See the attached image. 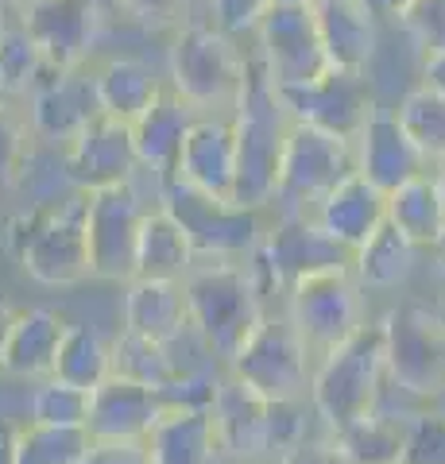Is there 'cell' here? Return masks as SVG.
Masks as SVG:
<instances>
[{
  "label": "cell",
  "mask_w": 445,
  "mask_h": 464,
  "mask_svg": "<svg viewBox=\"0 0 445 464\" xmlns=\"http://www.w3.org/2000/svg\"><path fill=\"white\" fill-rule=\"evenodd\" d=\"M237 136V206L248 209H267L276 198V179H279V155L286 132H291V116H286L279 90L264 74L260 58L248 47V74H244V90L237 109L228 112Z\"/></svg>",
  "instance_id": "1"
},
{
  "label": "cell",
  "mask_w": 445,
  "mask_h": 464,
  "mask_svg": "<svg viewBox=\"0 0 445 464\" xmlns=\"http://www.w3.org/2000/svg\"><path fill=\"white\" fill-rule=\"evenodd\" d=\"M244 74H248V47H240V39L218 32L206 20H186L175 27L167 47V85L202 116L233 112Z\"/></svg>",
  "instance_id": "2"
},
{
  "label": "cell",
  "mask_w": 445,
  "mask_h": 464,
  "mask_svg": "<svg viewBox=\"0 0 445 464\" xmlns=\"http://www.w3.org/2000/svg\"><path fill=\"white\" fill-rule=\"evenodd\" d=\"M182 295L190 325L209 341V348L221 356V364H228L240 353V344L252 337V329L267 314V302L252 279L248 259L244 264L198 259L190 275L182 279Z\"/></svg>",
  "instance_id": "3"
},
{
  "label": "cell",
  "mask_w": 445,
  "mask_h": 464,
  "mask_svg": "<svg viewBox=\"0 0 445 464\" xmlns=\"http://www.w3.org/2000/svg\"><path fill=\"white\" fill-rule=\"evenodd\" d=\"M306 402H267L233 375H221L209 418L218 430L221 460L276 464L295 441L306 438Z\"/></svg>",
  "instance_id": "4"
},
{
  "label": "cell",
  "mask_w": 445,
  "mask_h": 464,
  "mask_svg": "<svg viewBox=\"0 0 445 464\" xmlns=\"http://www.w3.org/2000/svg\"><path fill=\"white\" fill-rule=\"evenodd\" d=\"M387 380V356H383V329L380 317L364 322L349 341L318 356L310 375V411L322 422V430H341L364 418L376 402L380 387Z\"/></svg>",
  "instance_id": "5"
},
{
  "label": "cell",
  "mask_w": 445,
  "mask_h": 464,
  "mask_svg": "<svg viewBox=\"0 0 445 464\" xmlns=\"http://www.w3.org/2000/svg\"><path fill=\"white\" fill-rule=\"evenodd\" d=\"M8 248L20 271L39 286H78L90 279L85 248V194L66 198L54 209H20L8 225Z\"/></svg>",
  "instance_id": "6"
},
{
  "label": "cell",
  "mask_w": 445,
  "mask_h": 464,
  "mask_svg": "<svg viewBox=\"0 0 445 464\" xmlns=\"http://www.w3.org/2000/svg\"><path fill=\"white\" fill-rule=\"evenodd\" d=\"M160 209L175 217V225L186 232L194 248V259H213V264H244L264 244L267 209H248L237 201L209 198L179 179L163 182Z\"/></svg>",
  "instance_id": "7"
},
{
  "label": "cell",
  "mask_w": 445,
  "mask_h": 464,
  "mask_svg": "<svg viewBox=\"0 0 445 464\" xmlns=\"http://www.w3.org/2000/svg\"><path fill=\"white\" fill-rule=\"evenodd\" d=\"M356 174V151L349 136L325 132L314 124L291 121L283 155H279V179L276 198H271V217H310L314 206L337 186Z\"/></svg>",
  "instance_id": "8"
},
{
  "label": "cell",
  "mask_w": 445,
  "mask_h": 464,
  "mask_svg": "<svg viewBox=\"0 0 445 464\" xmlns=\"http://www.w3.org/2000/svg\"><path fill=\"white\" fill-rule=\"evenodd\" d=\"M260 295H286L295 283L325 271H353V252L325 237L314 217H271L264 244L248 259Z\"/></svg>",
  "instance_id": "9"
},
{
  "label": "cell",
  "mask_w": 445,
  "mask_h": 464,
  "mask_svg": "<svg viewBox=\"0 0 445 464\" xmlns=\"http://www.w3.org/2000/svg\"><path fill=\"white\" fill-rule=\"evenodd\" d=\"M314 364L318 360L298 337V329L283 314H264V322L252 329V337L240 344L225 372L267 402H306Z\"/></svg>",
  "instance_id": "10"
},
{
  "label": "cell",
  "mask_w": 445,
  "mask_h": 464,
  "mask_svg": "<svg viewBox=\"0 0 445 464\" xmlns=\"http://www.w3.org/2000/svg\"><path fill=\"white\" fill-rule=\"evenodd\" d=\"M387 380L434 406H445V325L438 310L395 306L380 317Z\"/></svg>",
  "instance_id": "11"
},
{
  "label": "cell",
  "mask_w": 445,
  "mask_h": 464,
  "mask_svg": "<svg viewBox=\"0 0 445 464\" xmlns=\"http://www.w3.org/2000/svg\"><path fill=\"white\" fill-rule=\"evenodd\" d=\"M283 317L298 329V337L306 341L314 360H318L368 322L364 290L353 279V271L314 275V279L295 283L283 295Z\"/></svg>",
  "instance_id": "12"
},
{
  "label": "cell",
  "mask_w": 445,
  "mask_h": 464,
  "mask_svg": "<svg viewBox=\"0 0 445 464\" xmlns=\"http://www.w3.org/2000/svg\"><path fill=\"white\" fill-rule=\"evenodd\" d=\"M151 206L132 182L85 194V248H90V279L128 283L136 275V240L143 213Z\"/></svg>",
  "instance_id": "13"
},
{
  "label": "cell",
  "mask_w": 445,
  "mask_h": 464,
  "mask_svg": "<svg viewBox=\"0 0 445 464\" xmlns=\"http://www.w3.org/2000/svg\"><path fill=\"white\" fill-rule=\"evenodd\" d=\"M24 105H27L24 121H27L32 140L66 151L102 116L93 63L70 66V70H47L43 82L24 97Z\"/></svg>",
  "instance_id": "14"
},
{
  "label": "cell",
  "mask_w": 445,
  "mask_h": 464,
  "mask_svg": "<svg viewBox=\"0 0 445 464\" xmlns=\"http://www.w3.org/2000/svg\"><path fill=\"white\" fill-rule=\"evenodd\" d=\"M252 54L260 58L264 74L271 78L276 90L314 82L329 70L314 8H276L271 5L252 35Z\"/></svg>",
  "instance_id": "15"
},
{
  "label": "cell",
  "mask_w": 445,
  "mask_h": 464,
  "mask_svg": "<svg viewBox=\"0 0 445 464\" xmlns=\"http://www.w3.org/2000/svg\"><path fill=\"white\" fill-rule=\"evenodd\" d=\"M279 101H283V109H286L291 121L325 128V132H337V136H349V140L361 132L364 116L372 112V105H376L364 74L334 70V66L314 82L279 90Z\"/></svg>",
  "instance_id": "16"
},
{
  "label": "cell",
  "mask_w": 445,
  "mask_h": 464,
  "mask_svg": "<svg viewBox=\"0 0 445 464\" xmlns=\"http://www.w3.org/2000/svg\"><path fill=\"white\" fill-rule=\"evenodd\" d=\"M24 27L39 43L51 70H70L93 63V47L102 39V16L90 0H32L20 8Z\"/></svg>",
  "instance_id": "17"
},
{
  "label": "cell",
  "mask_w": 445,
  "mask_h": 464,
  "mask_svg": "<svg viewBox=\"0 0 445 464\" xmlns=\"http://www.w3.org/2000/svg\"><path fill=\"white\" fill-rule=\"evenodd\" d=\"M353 151H356V174L368 179L383 194H392L395 186L411 182L414 174L430 170L426 155L414 148V140L407 136V128L399 124L392 105H372L361 132L353 136Z\"/></svg>",
  "instance_id": "18"
},
{
  "label": "cell",
  "mask_w": 445,
  "mask_h": 464,
  "mask_svg": "<svg viewBox=\"0 0 445 464\" xmlns=\"http://www.w3.org/2000/svg\"><path fill=\"white\" fill-rule=\"evenodd\" d=\"M66 167L82 194L109 190V186H128L140 170L132 124L112 121V116H97L66 148Z\"/></svg>",
  "instance_id": "19"
},
{
  "label": "cell",
  "mask_w": 445,
  "mask_h": 464,
  "mask_svg": "<svg viewBox=\"0 0 445 464\" xmlns=\"http://www.w3.org/2000/svg\"><path fill=\"white\" fill-rule=\"evenodd\" d=\"M167 411L155 387L112 372L90 391V414H85V433L93 441H140L155 430Z\"/></svg>",
  "instance_id": "20"
},
{
  "label": "cell",
  "mask_w": 445,
  "mask_h": 464,
  "mask_svg": "<svg viewBox=\"0 0 445 464\" xmlns=\"http://www.w3.org/2000/svg\"><path fill=\"white\" fill-rule=\"evenodd\" d=\"M186 186L202 190L209 198L233 201L237 194V136L228 116H198L190 136L182 140L175 174Z\"/></svg>",
  "instance_id": "21"
},
{
  "label": "cell",
  "mask_w": 445,
  "mask_h": 464,
  "mask_svg": "<svg viewBox=\"0 0 445 464\" xmlns=\"http://www.w3.org/2000/svg\"><path fill=\"white\" fill-rule=\"evenodd\" d=\"M314 20H318V35H322L329 66L364 74L372 54L380 51L383 24L376 16H368L361 0H318L314 5Z\"/></svg>",
  "instance_id": "22"
},
{
  "label": "cell",
  "mask_w": 445,
  "mask_h": 464,
  "mask_svg": "<svg viewBox=\"0 0 445 464\" xmlns=\"http://www.w3.org/2000/svg\"><path fill=\"white\" fill-rule=\"evenodd\" d=\"M314 221L325 237H334L341 248L356 252L361 244L387 221V194L376 190L361 174H349L337 190H329L318 206H314Z\"/></svg>",
  "instance_id": "23"
},
{
  "label": "cell",
  "mask_w": 445,
  "mask_h": 464,
  "mask_svg": "<svg viewBox=\"0 0 445 464\" xmlns=\"http://www.w3.org/2000/svg\"><path fill=\"white\" fill-rule=\"evenodd\" d=\"M93 78H97L102 116H112V121H124V124H136L167 85V78L140 54L93 58Z\"/></svg>",
  "instance_id": "24"
},
{
  "label": "cell",
  "mask_w": 445,
  "mask_h": 464,
  "mask_svg": "<svg viewBox=\"0 0 445 464\" xmlns=\"http://www.w3.org/2000/svg\"><path fill=\"white\" fill-rule=\"evenodd\" d=\"M198 112L190 101L179 97L170 85H163V93L151 101V109L132 124L136 136V155L143 170H155L160 179H170L182 151V140L190 136V128L198 121Z\"/></svg>",
  "instance_id": "25"
},
{
  "label": "cell",
  "mask_w": 445,
  "mask_h": 464,
  "mask_svg": "<svg viewBox=\"0 0 445 464\" xmlns=\"http://www.w3.org/2000/svg\"><path fill=\"white\" fill-rule=\"evenodd\" d=\"M66 317L51 306H32V310H16L12 322L5 356H0V375L12 380H47L54 368V353L66 333Z\"/></svg>",
  "instance_id": "26"
},
{
  "label": "cell",
  "mask_w": 445,
  "mask_h": 464,
  "mask_svg": "<svg viewBox=\"0 0 445 464\" xmlns=\"http://www.w3.org/2000/svg\"><path fill=\"white\" fill-rule=\"evenodd\" d=\"M121 329L136 333L148 341H170L175 333L190 322L186 317V295L182 283L167 279H128L124 298H121Z\"/></svg>",
  "instance_id": "27"
},
{
  "label": "cell",
  "mask_w": 445,
  "mask_h": 464,
  "mask_svg": "<svg viewBox=\"0 0 445 464\" xmlns=\"http://www.w3.org/2000/svg\"><path fill=\"white\" fill-rule=\"evenodd\" d=\"M426 252L414 248V244L399 232L395 225H380L372 237L353 252V279L361 283V290L368 295H387V290H399L411 283V275L419 271V259Z\"/></svg>",
  "instance_id": "28"
},
{
  "label": "cell",
  "mask_w": 445,
  "mask_h": 464,
  "mask_svg": "<svg viewBox=\"0 0 445 464\" xmlns=\"http://www.w3.org/2000/svg\"><path fill=\"white\" fill-rule=\"evenodd\" d=\"M387 225H395L414 248H422V252L441 248L445 225H441V190H438L434 167L414 174L411 182L395 186V190L387 194Z\"/></svg>",
  "instance_id": "29"
},
{
  "label": "cell",
  "mask_w": 445,
  "mask_h": 464,
  "mask_svg": "<svg viewBox=\"0 0 445 464\" xmlns=\"http://www.w3.org/2000/svg\"><path fill=\"white\" fill-rule=\"evenodd\" d=\"M151 464H221L209 411H167L148 433Z\"/></svg>",
  "instance_id": "30"
},
{
  "label": "cell",
  "mask_w": 445,
  "mask_h": 464,
  "mask_svg": "<svg viewBox=\"0 0 445 464\" xmlns=\"http://www.w3.org/2000/svg\"><path fill=\"white\" fill-rule=\"evenodd\" d=\"M198 264L194 248L186 240V232L175 225V217L167 209L151 206L143 213L140 225V240H136V275L132 279H167V283H182L190 267Z\"/></svg>",
  "instance_id": "31"
},
{
  "label": "cell",
  "mask_w": 445,
  "mask_h": 464,
  "mask_svg": "<svg viewBox=\"0 0 445 464\" xmlns=\"http://www.w3.org/2000/svg\"><path fill=\"white\" fill-rule=\"evenodd\" d=\"M12 190H20L24 198V209H54L63 206L66 198L82 194L74 179H70V167H66V151L63 148H51V143H39L32 140L27 151L20 159V170L12 179Z\"/></svg>",
  "instance_id": "32"
},
{
  "label": "cell",
  "mask_w": 445,
  "mask_h": 464,
  "mask_svg": "<svg viewBox=\"0 0 445 464\" xmlns=\"http://www.w3.org/2000/svg\"><path fill=\"white\" fill-rule=\"evenodd\" d=\"M51 375L82 391H93L97 383L112 375V341H105L93 325L70 322L59 341V353H54Z\"/></svg>",
  "instance_id": "33"
},
{
  "label": "cell",
  "mask_w": 445,
  "mask_h": 464,
  "mask_svg": "<svg viewBox=\"0 0 445 464\" xmlns=\"http://www.w3.org/2000/svg\"><path fill=\"white\" fill-rule=\"evenodd\" d=\"M47 58H43L39 43L32 39V32L24 27L20 20V8L16 16L8 20V27L0 32V82H5V90L12 101H24L27 93L35 90L47 74Z\"/></svg>",
  "instance_id": "34"
},
{
  "label": "cell",
  "mask_w": 445,
  "mask_h": 464,
  "mask_svg": "<svg viewBox=\"0 0 445 464\" xmlns=\"http://www.w3.org/2000/svg\"><path fill=\"white\" fill-rule=\"evenodd\" d=\"M395 116L407 128V136L414 140V148L426 155L430 167L445 163V97L414 85L395 101Z\"/></svg>",
  "instance_id": "35"
},
{
  "label": "cell",
  "mask_w": 445,
  "mask_h": 464,
  "mask_svg": "<svg viewBox=\"0 0 445 464\" xmlns=\"http://www.w3.org/2000/svg\"><path fill=\"white\" fill-rule=\"evenodd\" d=\"M334 438L353 464H399L403 457V426L383 422L380 414L356 418V422L334 430Z\"/></svg>",
  "instance_id": "36"
},
{
  "label": "cell",
  "mask_w": 445,
  "mask_h": 464,
  "mask_svg": "<svg viewBox=\"0 0 445 464\" xmlns=\"http://www.w3.org/2000/svg\"><path fill=\"white\" fill-rule=\"evenodd\" d=\"M90 449L82 426H24L16 464H78Z\"/></svg>",
  "instance_id": "37"
},
{
  "label": "cell",
  "mask_w": 445,
  "mask_h": 464,
  "mask_svg": "<svg viewBox=\"0 0 445 464\" xmlns=\"http://www.w3.org/2000/svg\"><path fill=\"white\" fill-rule=\"evenodd\" d=\"M90 414V391L47 375L32 387V422L27 426H82Z\"/></svg>",
  "instance_id": "38"
},
{
  "label": "cell",
  "mask_w": 445,
  "mask_h": 464,
  "mask_svg": "<svg viewBox=\"0 0 445 464\" xmlns=\"http://www.w3.org/2000/svg\"><path fill=\"white\" fill-rule=\"evenodd\" d=\"M112 372L124 375V380H136L143 387H155V391L170 380L163 344L136 337V333H124V329H121V337L112 341Z\"/></svg>",
  "instance_id": "39"
},
{
  "label": "cell",
  "mask_w": 445,
  "mask_h": 464,
  "mask_svg": "<svg viewBox=\"0 0 445 464\" xmlns=\"http://www.w3.org/2000/svg\"><path fill=\"white\" fill-rule=\"evenodd\" d=\"M399 464H445V411L426 406L403 426V457Z\"/></svg>",
  "instance_id": "40"
},
{
  "label": "cell",
  "mask_w": 445,
  "mask_h": 464,
  "mask_svg": "<svg viewBox=\"0 0 445 464\" xmlns=\"http://www.w3.org/2000/svg\"><path fill=\"white\" fill-rule=\"evenodd\" d=\"M395 32L419 51V58L445 51V0H414L395 20Z\"/></svg>",
  "instance_id": "41"
},
{
  "label": "cell",
  "mask_w": 445,
  "mask_h": 464,
  "mask_svg": "<svg viewBox=\"0 0 445 464\" xmlns=\"http://www.w3.org/2000/svg\"><path fill=\"white\" fill-rule=\"evenodd\" d=\"M271 8V0H206V24H213L218 32L233 35V39H252L260 27L264 12Z\"/></svg>",
  "instance_id": "42"
},
{
  "label": "cell",
  "mask_w": 445,
  "mask_h": 464,
  "mask_svg": "<svg viewBox=\"0 0 445 464\" xmlns=\"http://www.w3.org/2000/svg\"><path fill=\"white\" fill-rule=\"evenodd\" d=\"M221 375H175V380H167L160 387L163 411H209Z\"/></svg>",
  "instance_id": "43"
},
{
  "label": "cell",
  "mask_w": 445,
  "mask_h": 464,
  "mask_svg": "<svg viewBox=\"0 0 445 464\" xmlns=\"http://www.w3.org/2000/svg\"><path fill=\"white\" fill-rule=\"evenodd\" d=\"M27 143H32V132H27L24 112H16V105L0 109V190H12Z\"/></svg>",
  "instance_id": "44"
},
{
  "label": "cell",
  "mask_w": 445,
  "mask_h": 464,
  "mask_svg": "<svg viewBox=\"0 0 445 464\" xmlns=\"http://www.w3.org/2000/svg\"><path fill=\"white\" fill-rule=\"evenodd\" d=\"M121 16L140 32H175L186 24V0H121Z\"/></svg>",
  "instance_id": "45"
},
{
  "label": "cell",
  "mask_w": 445,
  "mask_h": 464,
  "mask_svg": "<svg viewBox=\"0 0 445 464\" xmlns=\"http://www.w3.org/2000/svg\"><path fill=\"white\" fill-rule=\"evenodd\" d=\"M276 464H353V460L341 453L334 433L322 430V433H306L303 441H295Z\"/></svg>",
  "instance_id": "46"
},
{
  "label": "cell",
  "mask_w": 445,
  "mask_h": 464,
  "mask_svg": "<svg viewBox=\"0 0 445 464\" xmlns=\"http://www.w3.org/2000/svg\"><path fill=\"white\" fill-rule=\"evenodd\" d=\"M78 464H151V449L148 438L140 441H93Z\"/></svg>",
  "instance_id": "47"
},
{
  "label": "cell",
  "mask_w": 445,
  "mask_h": 464,
  "mask_svg": "<svg viewBox=\"0 0 445 464\" xmlns=\"http://www.w3.org/2000/svg\"><path fill=\"white\" fill-rule=\"evenodd\" d=\"M419 85L434 90L445 97V51H434V54H422L419 58Z\"/></svg>",
  "instance_id": "48"
},
{
  "label": "cell",
  "mask_w": 445,
  "mask_h": 464,
  "mask_svg": "<svg viewBox=\"0 0 445 464\" xmlns=\"http://www.w3.org/2000/svg\"><path fill=\"white\" fill-rule=\"evenodd\" d=\"M361 5H364L368 16H376V20L387 27V24H395L399 16H403V12L414 5V0H361Z\"/></svg>",
  "instance_id": "49"
},
{
  "label": "cell",
  "mask_w": 445,
  "mask_h": 464,
  "mask_svg": "<svg viewBox=\"0 0 445 464\" xmlns=\"http://www.w3.org/2000/svg\"><path fill=\"white\" fill-rule=\"evenodd\" d=\"M20 453V426L0 422V464H16Z\"/></svg>",
  "instance_id": "50"
},
{
  "label": "cell",
  "mask_w": 445,
  "mask_h": 464,
  "mask_svg": "<svg viewBox=\"0 0 445 464\" xmlns=\"http://www.w3.org/2000/svg\"><path fill=\"white\" fill-rule=\"evenodd\" d=\"M12 322H16V306H12L8 298H0V356H5V344H8Z\"/></svg>",
  "instance_id": "51"
},
{
  "label": "cell",
  "mask_w": 445,
  "mask_h": 464,
  "mask_svg": "<svg viewBox=\"0 0 445 464\" xmlns=\"http://www.w3.org/2000/svg\"><path fill=\"white\" fill-rule=\"evenodd\" d=\"M434 174H438V190H441V225H445V163H438ZM441 248H445V240H441Z\"/></svg>",
  "instance_id": "52"
},
{
  "label": "cell",
  "mask_w": 445,
  "mask_h": 464,
  "mask_svg": "<svg viewBox=\"0 0 445 464\" xmlns=\"http://www.w3.org/2000/svg\"><path fill=\"white\" fill-rule=\"evenodd\" d=\"M12 16H16V5H12V0H0V32L8 27Z\"/></svg>",
  "instance_id": "53"
},
{
  "label": "cell",
  "mask_w": 445,
  "mask_h": 464,
  "mask_svg": "<svg viewBox=\"0 0 445 464\" xmlns=\"http://www.w3.org/2000/svg\"><path fill=\"white\" fill-rule=\"evenodd\" d=\"M276 8H314L318 0H271Z\"/></svg>",
  "instance_id": "54"
},
{
  "label": "cell",
  "mask_w": 445,
  "mask_h": 464,
  "mask_svg": "<svg viewBox=\"0 0 445 464\" xmlns=\"http://www.w3.org/2000/svg\"><path fill=\"white\" fill-rule=\"evenodd\" d=\"M8 105H16V101L8 97V90H5V82H0V109H8Z\"/></svg>",
  "instance_id": "55"
},
{
  "label": "cell",
  "mask_w": 445,
  "mask_h": 464,
  "mask_svg": "<svg viewBox=\"0 0 445 464\" xmlns=\"http://www.w3.org/2000/svg\"><path fill=\"white\" fill-rule=\"evenodd\" d=\"M434 256H438V267H441V279H445V248H438Z\"/></svg>",
  "instance_id": "56"
},
{
  "label": "cell",
  "mask_w": 445,
  "mask_h": 464,
  "mask_svg": "<svg viewBox=\"0 0 445 464\" xmlns=\"http://www.w3.org/2000/svg\"><path fill=\"white\" fill-rule=\"evenodd\" d=\"M434 310H438V317H441V325H445V298L438 302V306H434Z\"/></svg>",
  "instance_id": "57"
},
{
  "label": "cell",
  "mask_w": 445,
  "mask_h": 464,
  "mask_svg": "<svg viewBox=\"0 0 445 464\" xmlns=\"http://www.w3.org/2000/svg\"><path fill=\"white\" fill-rule=\"evenodd\" d=\"M12 5H16V8H24V5H32V0H12Z\"/></svg>",
  "instance_id": "58"
},
{
  "label": "cell",
  "mask_w": 445,
  "mask_h": 464,
  "mask_svg": "<svg viewBox=\"0 0 445 464\" xmlns=\"http://www.w3.org/2000/svg\"><path fill=\"white\" fill-rule=\"evenodd\" d=\"M221 464H240V460H221Z\"/></svg>",
  "instance_id": "59"
}]
</instances>
